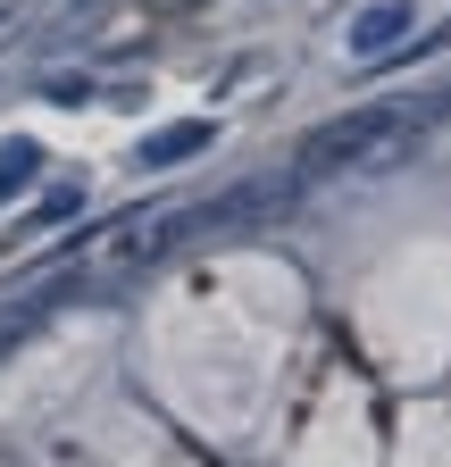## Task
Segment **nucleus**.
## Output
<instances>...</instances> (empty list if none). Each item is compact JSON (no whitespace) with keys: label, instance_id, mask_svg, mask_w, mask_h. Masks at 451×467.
Masks as SVG:
<instances>
[{"label":"nucleus","instance_id":"nucleus-6","mask_svg":"<svg viewBox=\"0 0 451 467\" xmlns=\"http://www.w3.org/2000/svg\"><path fill=\"white\" fill-rule=\"evenodd\" d=\"M34 317H42V301H34V309H17V317H0V350H9V342H17V334H26Z\"/></svg>","mask_w":451,"mask_h":467},{"label":"nucleus","instance_id":"nucleus-2","mask_svg":"<svg viewBox=\"0 0 451 467\" xmlns=\"http://www.w3.org/2000/svg\"><path fill=\"white\" fill-rule=\"evenodd\" d=\"M201 225V209H151V217H126V225H109L100 243H92V267H142V259H159L176 234H193Z\"/></svg>","mask_w":451,"mask_h":467},{"label":"nucleus","instance_id":"nucleus-5","mask_svg":"<svg viewBox=\"0 0 451 467\" xmlns=\"http://www.w3.org/2000/svg\"><path fill=\"white\" fill-rule=\"evenodd\" d=\"M34 167H42V150H34V142H9V150H0V201L26 192V184H34Z\"/></svg>","mask_w":451,"mask_h":467},{"label":"nucleus","instance_id":"nucleus-8","mask_svg":"<svg viewBox=\"0 0 451 467\" xmlns=\"http://www.w3.org/2000/svg\"><path fill=\"white\" fill-rule=\"evenodd\" d=\"M167 9H193V0H167Z\"/></svg>","mask_w":451,"mask_h":467},{"label":"nucleus","instance_id":"nucleus-1","mask_svg":"<svg viewBox=\"0 0 451 467\" xmlns=\"http://www.w3.org/2000/svg\"><path fill=\"white\" fill-rule=\"evenodd\" d=\"M435 126V100H376V109H351V117H334V126H318L301 142V175H384V167H402L418 159Z\"/></svg>","mask_w":451,"mask_h":467},{"label":"nucleus","instance_id":"nucleus-7","mask_svg":"<svg viewBox=\"0 0 451 467\" xmlns=\"http://www.w3.org/2000/svg\"><path fill=\"white\" fill-rule=\"evenodd\" d=\"M9 26H17V0H0V34H9Z\"/></svg>","mask_w":451,"mask_h":467},{"label":"nucleus","instance_id":"nucleus-4","mask_svg":"<svg viewBox=\"0 0 451 467\" xmlns=\"http://www.w3.org/2000/svg\"><path fill=\"white\" fill-rule=\"evenodd\" d=\"M402 34H410V0H376V9L351 17V58H384Z\"/></svg>","mask_w":451,"mask_h":467},{"label":"nucleus","instance_id":"nucleus-3","mask_svg":"<svg viewBox=\"0 0 451 467\" xmlns=\"http://www.w3.org/2000/svg\"><path fill=\"white\" fill-rule=\"evenodd\" d=\"M209 142H217L209 117H176V126H159V134L134 142V167H142V175H151V167H184V159H201Z\"/></svg>","mask_w":451,"mask_h":467}]
</instances>
